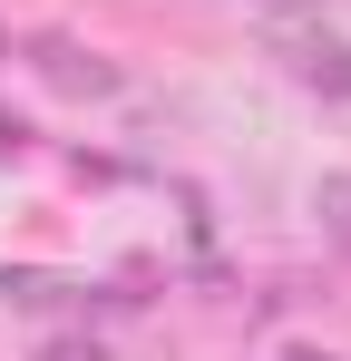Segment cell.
Listing matches in <instances>:
<instances>
[{
  "instance_id": "1",
  "label": "cell",
  "mask_w": 351,
  "mask_h": 361,
  "mask_svg": "<svg viewBox=\"0 0 351 361\" xmlns=\"http://www.w3.org/2000/svg\"><path fill=\"white\" fill-rule=\"evenodd\" d=\"M283 59L302 88H322V98H351V39H332V30H283Z\"/></svg>"
},
{
  "instance_id": "2",
  "label": "cell",
  "mask_w": 351,
  "mask_h": 361,
  "mask_svg": "<svg viewBox=\"0 0 351 361\" xmlns=\"http://www.w3.org/2000/svg\"><path fill=\"white\" fill-rule=\"evenodd\" d=\"M39 68H49L58 88H88V98H108V88H117V68H108V59H78L68 39H39Z\"/></svg>"
},
{
  "instance_id": "3",
  "label": "cell",
  "mask_w": 351,
  "mask_h": 361,
  "mask_svg": "<svg viewBox=\"0 0 351 361\" xmlns=\"http://www.w3.org/2000/svg\"><path fill=\"white\" fill-rule=\"evenodd\" d=\"M322 225L351 244V176H322Z\"/></svg>"
},
{
  "instance_id": "4",
  "label": "cell",
  "mask_w": 351,
  "mask_h": 361,
  "mask_svg": "<svg viewBox=\"0 0 351 361\" xmlns=\"http://www.w3.org/2000/svg\"><path fill=\"white\" fill-rule=\"evenodd\" d=\"M39 361H98V342H49Z\"/></svg>"
},
{
  "instance_id": "5",
  "label": "cell",
  "mask_w": 351,
  "mask_h": 361,
  "mask_svg": "<svg viewBox=\"0 0 351 361\" xmlns=\"http://www.w3.org/2000/svg\"><path fill=\"white\" fill-rule=\"evenodd\" d=\"M254 10H283V20H312L322 0H254Z\"/></svg>"
},
{
  "instance_id": "6",
  "label": "cell",
  "mask_w": 351,
  "mask_h": 361,
  "mask_svg": "<svg viewBox=\"0 0 351 361\" xmlns=\"http://www.w3.org/2000/svg\"><path fill=\"white\" fill-rule=\"evenodd\" d=\"M20 137H30V127H20V118H10V108H0V157H10V147H20Z\"/></svg>"
},
{
  "instance_id": "7",
  "label": "cell",
  "mask_w": 351,
  "mask_h": 361,
  "mask_svg": "<svg viewBox=\"0 0 351 361\" xmlns=\"http://www.w3.org/2000/svg\"><path fill=\"white\" fill-rule=\"evenodd\" d=\"M283 361H332V352H283Z\"/></svg>"
}]
</instances>
